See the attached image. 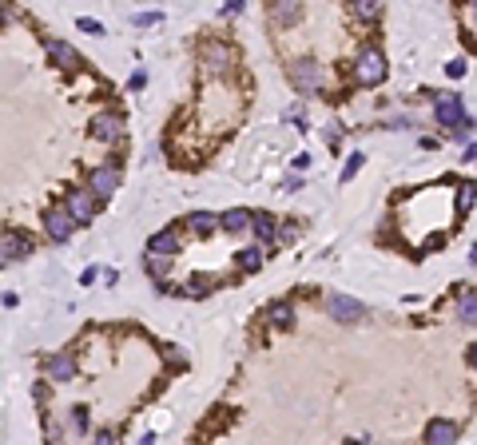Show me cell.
<instances>
[{
	"mask_svg": "<svg viewBox=\"0 0 477 445\" xmlns=\"http://www.w3.org/2000/svg\"><path fill=\"white\" fill-rule=\"evenodd\" d=\"M219 231H231V235L251 231V211H243V207H231V211H223V215H219Z\"/></svg>",
	"mask_w": 477,
	"mask_h": 445,
	"instance_id": "5bb4252c",
	"label": "cell"
},
{
	"mask_svg": "<svg viewBox=\"0 0 477 445\" xmlns=\"http://www.w3.org/2000/svg\"><path fill=\"white\" fill-rule=\"evenodd\" d=\"M326 310H330L335 322H362L366 318V306L350 294H326Z\"/></svg>",
	"mask_w": 477,
	"mask_h": 445,
	"instance_id": "277c9868",
	"label": "cell"
},
{
	"mask_svg": "<svg viewBox=\"0 0 477 445\" xmlns=\"http://www.w3.org/2000/svg\"><path fill=\"white\" fill-rule=\"evenodd\" d=\"M44 231H48L52 243H68V239H72L76 222H72V215L64 211V203H60V207H48V211H44Z\"/></svg>",
	"mask_w": 477,
	"mask_h": 445,
	"instance_id": "8992f818",
	"label": "cell"
},
{
	"mask_svg": "<svg viewBox=\"0 0 477 445\" xmlns=\"http://www.w3.org/2000/svg\"><path fill=\"white\" fill-rule=\"evenodd\" d=\"M64 211L72 215V222H76V227H88V222L96 219V211H100V203L91 199V191L84 187V191H72L68 199H64Z\"/></svg>",
	"mask_w": 477,
	"mask_h": 445,
	"instance_id": "3957f363",
	"label": "cell"
},
{
	"mask_svg": "<svg viewBox=\"0 0 477 445\" xmlns=\"http://www.w3.org/2000/svg\"><path fill=\"white\" fill-rule=\"evenodd\" d=\"M469 259H473V263H477V247H473V251H469Z\"/></svg>",
	"mask_w": 477,
	"mask_h": 445,
	"instance_id": "b9f144b4",
	"label": "cell"
},
{
	"mask_svg": "<svg viewBox=\"0 0 477 445\" xmlns=\"http://www.w3.org/2000/svg\"><path fill=\"white\" fill-rule=\"evenodd\" d=\"M469 366H473V370H477V342L469 346Z\"/></svg>",
	"mask_w": 477,
	"mask_h": 445,
	"instance_id": "f35d334b",
	"label": "cell"
},
{
	"mask_svg": "<svg viewBox=\"0 0 477 445\" xmlns=\"http://www.w3.org/2000/svg\"><path fill=\"white\" fill-rule=\"evenodd\" d=\"M358 80L362 84H382L386 80V56H382V48H362V56H358Z\"/></svg>",
	"mask_w": 477,
	"mask_h": 445,
	"instance_id": "5b68a950",
	"label": "cell"
},
{
	"mask_svg": "<svg viewBox=\"0 0 477 445\" xmlns=\"http://www.w3.org/2000/svg\"><path fill=\"white\" fill-rule=\"evenodd\" d=\"M251 231L259 235L263 243H271L274 231H279V222H274V215H271V211H251Z\"/></svg>",
	"mask_w": 477,
	"mask_h": 445,
	"instance_id": "2e32d148",
	"label": "cell"
},
{
	"mask_svg": "<svg viewBox=\"0 0 477 445\" xmlns=\"http://www.w3.org/2000/svg\"><path fill=\"white\" fill-rule=\"evenodd\" d=\"M457 437H461V429L449 417H434L426 425V445H457Z\"/></svg>",
	"mask_w": 477,
	"mask_h": 445,
	"instance_id": "ba28073f",
	"label": "cell"
},
{
	"mask_svg": "<svg viewBox=\"0 0 477 445\" xmlns=\"http://www.w3.org/2000/svg\"><path fill=\"white\" fill-rule=\"evenodd\" d=\"M473 21H477V4H473Z\"/></svg>",
	"mask_w": 477,
	"mask_h": 445,
	"instance_id": "7bdbcfd3",
	"label": "cell"
},
{
	"mask_svg": "<svg viewBox=\"0 0 477 445\" xmlns=\"http://www.w3.org/2000/svg\"><path fill=\"white\" fill-rule=\"evenodd\" d=\"M44 437H48V445H60L64 441V429H60V422H56V417H44Z\"/></svg>",
	"mask_w": 477,
	"mask_h": 445,
	"instance_id": "cb8c5ba5",
	"label": "cell"
},
{
	"mask_svg": "<svg viewBox=\"0 0 477 445\" xmlns=\"http://www.w3.org/2000/svg\"><path fill=\"white\" fill-rule=\"evenodd\" d=\"M143 84H147V76H143V72H135L132 80H128V88H143Z\"/></svg>",
	"mask_w": 477,
	"mask_h": 445,
	"instance_id": "74e56055",
	"label": "cell"
},
{
	"mask_svg": "<svg viewBox=\"0 0 477 445\" xmlns=\"http://www.w3.org/2000/svg\"><path fill=\"white\" fill-rule=\"evenodd\" d=\"M434 116L437 123H446V128H457V123L466 120V103H461V96H449V91H442L434 103Z\"/></svg>",
	"mask_w": 477,
	"mask_h": 445,
	"instance_id": "52a82bcc",
	"label": "cell"
},
{
	"mask_svg": "<svg viewBox=\"0 0 477 445\" xmlns=\"http://www.w3.org/2000/svg\"><path fill=\"white\" fill-rule=\"evenodd\" d=\"M143 271L152 274L155 283H163V278L172 274V259H163V254H147V259H143Z\"/></svg>",
	"mask_w": 477,
	"mask_h": 445,
	"instance_id": "ffe728a7",
	"label": "cell"
},
{
	"mask_svg": "<svg viewBox=\"0 0 477 445\" xmlns=\"http://www.w3.org/2000/svg\"><path fill=\"white\" fill-rule=\"evenodd\" d=\"M457 318L477 326V294L473 291H461V298H457Z\"/></svg>",
	"mask_w": 477,
	"mask_h": 445,
	"instance_id": "d6986e66",
	"label": "cell"
},
{
	"mask_svg": "<svg viewBox=\"0 0 477 445\" xmlns=\"http://www.w3.org/2000/svg\"><path fill=\"white\" fill-rule=\"evenodd\" d=\"M96 445H120V437H116V429H100V434H96Z\"/></svg>",
	"mask_w": 477,
	"mask_h": 445,
	"instance_id": "f546056e",
	"label": "cell"
},
{
	"mask_svg": "<svg viewBox=\"0 0 477 445\" xmlns=\"http://www.w3.org/2000/svg\"><path fill=\"white\" fill-rule=\"evenodd\" d=\"M362 163H366V155H362V152H354V155H350V159H346V167H342V183H346V179H354Z\"/></svg>",
	"mask_w": 477,
	"mask_h": 445,
	"instance_id": "d4e9b609",
	"label": "cell"
},
{
	"mask_svg": "<svg viewBox=\"0 0 477 445\" xmlns=\"http://www.w3.org/2000/svg\"><path fill=\"white\" fill-rule=\"evenodd\" d=\"M235 12H243V4H239V0H227V4H223V16H235Z\"/></svg>",
	"mask_w": 477,
	"mask_h": 445,
	"instance_id": "d590c367",
	"label": "cell"
},
{
	"mask_svg": "<svg viewBox=\"0 0 477 445\" xmlns=\"http://www.w3.org/2000/svg\"><path fill=\"white\" fill-rule=\"evenodd\" d=\"M103 283H108V286H116V283H120V271H116V266H103Z\"/></svg>",
	"mask_w": 477,
	"mask_h": 445,
	"instance_id": "836d02e7",
	"label": "cell"
},
{
	"mask_svg": "<svg viewBox=\"0 0 477 445\" xmlns=\"http://www.w3.org/2000/svg\"><path fill=\"white\" fill-rule=\"evenodd\" d=\"M322 140L330 143V147H338V140H342V128H338V123H326V128H322Z\"/></svg>",
	"mask_w": 477,
	"mask_h": 445,
	"instance_id": "83f0119b",
	"label": "cell"
},
{
	"mask_svg": "<svg viewBox=\"0 0 477 445\" xmlns=\"http://www.w3.org/2000/svg\"><path fill=\"white\" fill-rule=\"evenodd\" d=\"M235 259H239L243 271H259V266H263V247H247V251H239Z\"/></svg>",
	"mask_w": 477,
	"mask_h": 445,
	"instance_id": "44dd1931",
	"label": "cell"
},
{
	"mask_svg": "<svg viewBox=\"0 0 477 445\" xmlns=\"http://www.w3.org/2000/svg\"><path fill=\"white\" fill-rule=\"evenodd\" d=\"M291 80H295L303 91H318L322 88V68H318L315 60H298L295 72H291Z\"/></svg>",
	"mask_w": 477,
	"mask_h": 445,
	"instance_id": "8fae6325",
	"label": "cell"
},
{
	"mask_svg": "<svg viewBox=\"0 0 477 445\" xmlns=\"http://www.w3.org/2000/svg\"><path fill=\"white\" fill-rule=\"evenodd\" d=\"M473 195H477L473 183H461V207H469V203H473Z\"/></svg>",
	"mask_w": 477,
	"mask_h": 445,
	"instance_id": "1f68e13d",
	"label": "cell"
},
{
	"mask_svg": "<svg viewBox=\"0 0 477 445\" xmlns=\"http://www.w3.org/2000/svg\"><path fill=\"white\" fill-rule=\"evenodd\" d=\"M203 64L211 72H227V68H231V48H223V44H207V48H203Z\"/></svg>",
	"mask_w": 477,
	"mask_h": 445,
	"instance_id": "9a60e30c",
	"label": "cell"
},
{
	"mask_svg": "<svg viewBox=\"0 0 477 445\" xmlns=\"http://www.w3.org/2000/svg\"><path fill=\"white\" fill-rule=\"evenodd\" d=\"M4 266H9V254H4V247H0V271H4Z\"/></svg>",
	"mask_w": 477,
	"mask_h": 445,
	"instance_id": "60d3db41",
	"label": "cell"
},
{
	"mask_svg": "<svg viewBox=\"0 0 477 445\" xmlns=\"http://www.w3.org/2000/svg\"><path fill=\"white\" fill-rule=\"evenodd\" d=\"M354 16H358V21H378V16H382V9H378V4H366V0H362V4H354Z\"/></svg>",
	"mask_w": 477,
	"mask_h": 445,
	"instance_id": "484cf974",
	"label": "cell"
},
{
	"mask_svg": "<svg viewBox=\"0 0 477 445\" xmlns=\"http://www.w3.org/2000/svg\"><path fill=\"white\" fill-rule=\"evenodd\" d=\"M116 187H120V167H116V163H100V167H91L88 191H91V199H96V203L112 199Z\"/></svg>",
	"mask_w": 477,
	"mask_h": 445,
	"instance_id": "6da1fadb",
	"label": "cell"
},
{
	"mask_svg": "<svg viewBox=\"0 0 477 445\" xmlns=\"http://www.w3.org/2000/svg\"><path fill=\"white\" fill-rule=\"evenodd\" d=\"M80 32H88V36H100L103 24H100V21H91V16H80Z\"/></svg>",
	"mask_w": 477,
	"mask_h": 445,
	"instance_id": "f1b7e54d",
	"label": "cell"
},
{
	"mask_svg": "<svg viewBox=\"0 0 477 445\" xmlns=\"http://www.w3.org/2000/svg\"><path fill=\"white\" fill-rule=\"evenodd\" d=\"M187 227H191L195 235H215V231H219V215H211V211H191V215H187Z\"/></svg>",
	"mask_w": 477,
	"mask_h": 445,
	"instance_id": "e0dca14e",
	"label": "cell"
},
{
	"mask_svg": "<svg viewBox=\"0 0 477 445\" xmlns=\"http://www.w3.org/2000/svg\"><path fill=\"white\" fill-rule=\"evenodd\" d=\"M68 422H72V429H76V434H88V405H72Z\"/></svg>",
	"mask_w": 477,
	"mask_h": 445,
	"instance_id": "603a6c76",
	"label": "cell"
},
{
	"mask_svg": "<svg viewBox=\"0 0 477 445\" xmlns=\"http://www.w3.org/2000/svg\"><path fill=\"white\" fill-rule=\"evenodd\" d=\"M274 239H279V243H295V239H298V227H295V222H283V227L274 231Z\"/></svg>",
	"mask_w": 477,
	"mask_h": 445,
	"instance_id": "4316f807",
	"label": "cell"
},
{
	"mask_svg": "<svg viewBox=\"0 0 477 445\" xmlns=\"http://www.w3.org/2000/svg\"><path fill=\"white\" fill-rule=\"evenodd\" d=\"M132 21L140 24V28H143V24H159V12H135Z\"/></svg>",
	"mask_w": 477,
	"mask_h": 445,
	"instance_id": "4dcf8cb0",
	"label": "cell"
},
{
	"mask_svg": "<svg viewBox=\"0 0 477 445\" xmlns=\"http://www.w3.org/2000/svg\"><path fill=\"white\" fill-rule=\"evenodd\" d=\"M271 322H274V326H291V322H295V310H291V303H274V306H271Z\"/></svg>",
	"mask_w": 477,
	"mask_h": 445,
	"instance_id": "7402d4cb",
	"label": "cell"
},
{
	"mask_svg": "<svg viewBox=\"0 0 477 445\" xmlns=\"http://www.w3.org/2000/svg\"><path fill=\"white\" fill-rule=\"evenodd\" d=\"M76 370H80V366H76V354H68V350H60V354L48 358V378L52 382H72Z\"/></svg>",
	"mask_w": 477,
	"mask_h": 445,
	"instance_id": "7c38bea8",
	"label": "cell"
},
{
	"mask_svg": "<svg viewBox=\"0 0 477 445\" xmlns=\"http://www.w3.org/2000/svg\"><path fill=\"white\" fill-rule=\"evenodd\" d=\"M446 72L454 76V80H457V76H466V60H449V64H446Z\"/></svg>",
	"mask_w": 477,
	"mask_h": 445,
	"instance_id": "d6a6232c",
	"label": "cell"
},
{
	"mask_svg": "<svg viewBox=\"0 0 477 445\" xmlns=\"http://www.w3.org/2000/svg\"><path fill=\"white\" fill-rule=\"evenodd\" d=\"M96 278H100V271H96V266H88V271L80 274V283H84V286H91V283H96Z\"/></svg>",
	"mask_w": 477,
	"mask_h": 445,
	"instance_id": "e575fe53",
	"label": "cell"
},
{
	"mask_svg": "<svg viewBox=\"0 0 477 445\" xmlns=\"http://www.w3.org/2000/svg\"><path fill=\"white\" fill-rule=\"evenodd\" d=\"M306 163H310V155L303 152V155H295V163H291V167H295V171H306Z\"/></svg>",
	"mask_w": 477,
	"mask_h": 445,
	"instance_id": "8d00e7d4",
	"label": "cell"
},
{
	"mask_svg": "<svg viewBox=\"0 0 477 445\" xmlns=\"http://www.w3.org/2000/svg\"><path fill=\"white\" fill-rule=\"evenodd\" d=\"M271 21H279V24H295V21H303V4H295V0L271 4Z\"/></svg>",
	"mask_w": 477,
	"mask_h": 445,
	"instance_id": "ac0fdd59",
	"label": "cell"
},
{
	"mask_svg": "<svg viewBox=\"0 0 477 445\" xmlns=\"http://www.w3.org/2000/svg\"><path fill=\"white\" fill-rule=\"evenodd\" d=\"M44 48H48V56H52L56 64H60V68H68V72H72V68H80V52L72 48L68 40H56V36H52V40L44 44Z\"/></svg>",
	"mask_w": 477,
	"mask_h": 445,
	"instance_id": "4fadbf2b",
	"label": "cell"
},
{
	"mask_svg": "<svg viewBox=\"0 0 477 445\" xmlns=\"http://www.w3.org/2000/svg\"><path fill=\"white\" fill-rule=\"evenodd\" d=\"M88 128H91V135H96L100 143H120L123 140V116L120 111H96Z\"/></svg>",
	"mask_w": 477,
	"mask_h": 445,
	"instance_id": "7a4b0ae2",
	"label": "cell"
},
{
	"mask_svg": "<svg viewBox=\"0 0 477 445\" xmlns=\"http://www.w3.org/2000/svg\"><path fill=\"white\" fill-rule=\"evenodd\" d=\"M0 247H4V254H9V263L12 259H28V254L36 251L32 235H24V231H4L0 235Z\"/></svg>",
	"mask_w": 477,
	"mask_h": 445,
	"instance_id": "9c48e42d",
	"label": "cell"
},
{
	"mask_svg": "<svg viewBox=\"0 0 477 445\" xmlns=\"http://www.w3.org/2000/svg\"><path fill=\"white\" fill-rule=\"evenodd\" d=\"M140 445H155V434H143V437H140Z\"/></svg>",
	"mask_w": 477,
	"mask_h": 445,
	"instance_id": "ab89813d",
	"label": "cell"
},
{
	"mask_svg": "<svg viewBox=\"0 0 477 445\" xmlns=\"http://www.w3.org/2000/svg\"><path fill=\"white\" fill-rule=\"evenodd\" d=\"M179 247H183V239H179V231H155L152 239H147V254H163V259H175L179 254Z\"/></svg>",
	"mask_w": 477,
	"mask_h": 445,
	"instance_id": "30bf717a",
	"label": "cell"
}]
</instances>
